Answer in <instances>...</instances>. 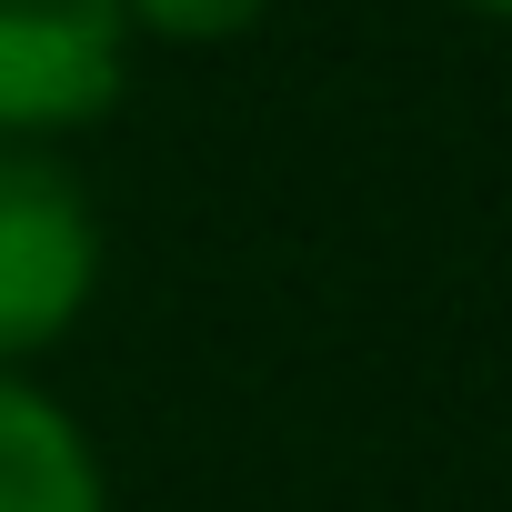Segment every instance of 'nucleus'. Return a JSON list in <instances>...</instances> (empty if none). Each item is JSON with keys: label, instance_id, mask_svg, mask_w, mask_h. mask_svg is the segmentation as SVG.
Returning a JSON list of instances; mask_svg holds the SVG:
<instances>
[{"label": "nucleus", "instance_id": "2", "mask_svg": "<svg viewBox=\"0 0 512 512\" xmlns=\"http://www.w3.org/2000/svg\"><path fill=\"white\" fill-rule=\"evenodd\" d=\"M131 21L121 0H0V141L51 151L121 111Z\"/></svg>", "mask_w": 512, "mask_h": 512}, {"label": "nucleus", "instance_id": "1", "mask_svg": "<svg viewBox=\"0 0 512 512\" xmlns=\"http://www.w3.org/2000/svg\"><path fill=\"white\" fill-rule=\"evenodd\" d=\"M101 292V211L61 171V151L0 141V372L71 342Z\"/></svg>", "mask_w": 512, "mask_h": 512}, {"label": "nucleus", "instance_id": "5", "mask_svg": "<svg viewBox=\"0 0 512 512\" xmlns=\"http://www.w3.org/2000/svg\"><path fill=\"white\" fill-rule=\"evenodd\" d=\"M462 11H472V21H502V31H512V0H462Z\"/></svg>", "mask_w": 512, "mask_h": 512}, {"label": "nucleus", "instance_id": "3", "mask_svg": "<svg viewBox=\"0 0 512 512\" xmlns=\"http://www.w3.org/2000/svg\"><path fill=\"white\" fill-rule=\"evenodd\" d=\"M0 512H111L91 432L21 372H0Z\"/></svg>", "mask_w": 512, "mask_h": 512}, {"label": "nucleus", "instance_id": "4", "mask_svg": "<svg viewBox=\"0 0 512 512\" xmlns=\"http://www.w3.org/2000/svg\"><path fill=\"white\" fill-rule=\"evenodd\" d=\"M131 41H181V51H211V41H241L272 21V0H121Z\"/></svg>", "mask_w": 512, "mask_h": 512}]
</instances>
